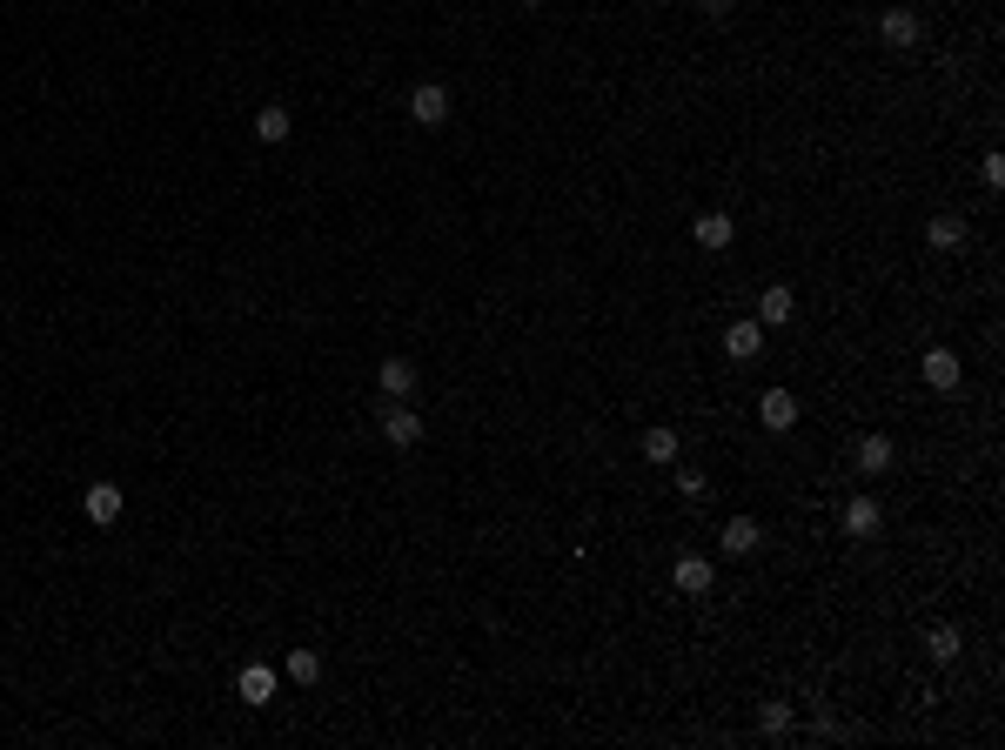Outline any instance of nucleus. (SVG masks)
I'll return each mask as SVG.
<instances>
[{
    "instance_id": "obj_1",
    "label": "nucleus",
    "mask_w": 1005,
    "mask_h": 750,
    "mask_svg": "<svg viewBox=\"0 0 1005 750\" xmlns=\"http://www.w3.org/2000/svg\"><path fill=\"white\" fill-rule=\"evenodd\" d=\"M423 429H429V422H423V409H416V402H389V409L376 416V436L389 442V449H416V442H423Z\"/></svg>"
},
{
    "instance_id": "obj_6",
    "label": "nucleus",
    "mask_w": 1005,
    "mask_h": 750,
    "mask_svg": "<svg viewBox=\"0 0 1005 750\" xmlns=\"http://www.w3.org/2000/svg\"><path fill=\"white\" fill-rule=\"evenodd\" d=\"M892 456H898L892 436H878V429H871V436H858V449H851L858 476H885V469H892Z\"/></svg>"
},
{
    "instance_id": "obj_18",
    "label": "nucleus",
    "mask_w": 1005,
    "mask_h": 750,
    "mask_svg": "<svg viewBox=\"0 0 1005 750\" xmlns=\"http://www.w3.org/2000/svg\"><path fill=\"white\" fill-rule=\"evenodd\" d=\"M282 677H289V684H315V677H322V657H315V650H289Z\"/></svg>"
},
{
    "instance_id": "obj_20",
    "label": "nucleus",
    "mask_w": 1005,
    "mask_h": 750,
    "mask_svg": "<svg viewBox=\"0 0 1005 750\" xmlns=\"http://www.w3.org/2000/svg\"><path fill=\"white\" fill-rule=\"evenodd\" d=\"M925 650H932L938 663H952V657H959V630H952V623H938L932 637H925Z\"/></svg>"
},
{
    "instance_id": "obj_15",
    "label": "nucleus",
    "mask_w": 1005,
    "mask_h": 750,
    "mask_svg": "<svg viewBox=\"0 0 1005 750\" xmlns=\"http://www.w3.org/2000/svg\"><path fill=\"white\" fill-rule=\"evenodd\" d=\"M878 523H885V516H878L871 496H851L845 503V536H878Z\"/></svg>"
},
{
    "instance_id": "obj_10",
    "label": "nucleus",
    "mask_w": 1005,
    "mask_h": 750,
    "mask_svg": "<svg viewBox=\"0 0 1005 750\" xmlns=\"http://www.w3.org/2000/svg\"><path fill=\"white\" fill-rule=\"evenodd\" d=\"M758 349H764V322H731V329H724V355L758 362Z\"/></svg>"
},
{
    "instance_id": "obj_2",
    "label": "nucleus",
    "mask_w": 1005,
    "mask_h": 750,
    "mask_svg": "<svg viewBox=\"0 0 1005 750\" xmlns=\"http://www.w3.org/2000/svg\"><path fill=\"white\" fill-rule=\"evenodd\" d=\"M416 382H423V375H416L409 355H382V362H376V389L389 402H416Z\"/></svg>"
},
{
    "instance_id": "obj_23",
    "label": "nucleus",
    "mask_w": 1005,
    "mask_h": 750,
    "mask_svg": "<svg viewBox=\"0 0 1005 750\" xmlns=\"http://www.w3.org/2000/svg\"><path fill=\"white\" fill-rule=\"evenodd\" d=\"M979 175H985V188H1005V155H985Z\"/></svg>"
},
{
    "instance_id": "obj_7",
    "label": "nucleus",
    "mask_w": 1005,
    "mask_h": 750,
    "mask_svg": "<svg viewBox=\"0 0 1005 750\" xmlns=\"http://www.w3.org/2000/svg\"><path fill=\"white\" fill-rule=\"evenodd\" d=\"M918 375H925V389H959L965 362L952 349H925V362H918Z\"/></svg>"
},
{
    "instance_id": "obj_4",
    "label": "nucleus",
    "mask_w": 1005,
    "mask_h": 750,
    "mask_svg": "<svg viewBox=\"0 0 1005 750\" xmlns=\"http://www.w3.org/2000/svg\"><path fill=\"white\" fill-rule=\"evenodd\" d=\"M409 121H416V128H443L449 121V88L443 81H423V88L409 94Z\"/></svg>"
},
{
    "instance_id": "obj_9",
    "label": "nucleus",
    "mask_w": 1005,
    "mask_h": 750,
    "mask_svg": "<svg viewBox=\"0 0 1005 750\" xmlns=\"http://www.w3.org/2000/svg\"><path fill=\"white\" fill-rule=\"evenodd\" d=\"M295 128V114L282 108V101H268V108H255V141H268V148H282Z\"/></svg>"
},
{
    "instance_id": "obj_8",
    "label": "nucleus",
    "mask_w": 1005,
    "mask_h": 750,
    "mask_svg": "<svg viewBox=\"0 0 1005 750\" xmlns=\"http://www.w3.org/2000/svg\"><path fill=\"white\" fill-rule=\"evenodd\" d=\"M758 422L771 429V436H784V429L798 422V396H791V389H764V402H758Z\"/></svg>"
},
{
    "instance_id": "obj_17",
    "label": "nucleus",
    "mask_w": 1005,
    "mask_h": 750,
    "mask_svg": "<svg viewBox=\"0 0 1005 750\" xmlns=\"http://www.w3.org/2000/svg\"><path fill=\"white\" fill-rule=\"evenodd\" d=\"M932 248H965V215H932Z\"/></svg>"
},
{
    "instance_id": "obj_22",
    "label": "nucleus",
    "mask_w": 1005,
    "mask_h": 750,
    "mask_svg": "<svg viewBox=\"0 0 1005 750\" xmlns=\"http://www.w3.org/2000/svg\"><path fill=\"white\" fill-rule=\"evenodd\" d=\"M677 496H691V503H704V496H711V483H704L697 469H684V476H677Z\"/></svg>"
},
{
    "instance_id": "obj_24",
    "label": "nucleus",
    "mask_w": 1005,
    "mask_h": 750,
    "mask_svg": "<svg viewBox=\"0 0 1005 750\" xmlns=\"http://www.w3.org/2000/svg\"><path fill=\"white\" fill-rule=\"evenodd\" d=\"M523 7H536V0H523Z\"/></svg>"
},
{
    "instance_id": "obj_19",
    "label": "nucleus",
    "mask_w": 1005,
    "mask_h": 750,
    "mask_svg": "<svg viewBox=\"0 0 1005 750\" xmlns=\"http://www.w3.org/2000/svg\"><path fill=\"white\" fill-rule=\"evenodd\" d=\"M677 456V429H644V463H670Z\"/></svg>"
},
{
    "instance_id": "obj_21",
    "label": "nucleus",
    "mask_w": 1005,
    "mask_h": 750,
    "mask_svg": "<svg viewBox=\"0 0 1005 750\" xmlns=\"http://www.w3.org/2000/svg\"><path fill=\"white\" fill-rule=\"evenodd\" d=\"M758 724L771 730V737H778V730H791V704H778V697H771V704H764V717H758Z\"/></svg>"
},
{
    "instance_id": "obj_11",
    "label": "nucleus",
    "mask_w": 1005,
    "mask_h": 750,
    "mask_svg": "<svg viewBox=\"0 0 1005 750\" xmlns=\"http://www.w3.org/2000/svg\"><path fill=\"white\" fill-rule=\"evenodd\" d=\"M878 34H885V47H918V34H925V27H918L912 7H892V14L878 21Z\"/></svg>"
},
{
    "instance_id": "obj_16",
    "label": "nucleus",
    "mask_w": 1005,
    "mask_h": 750,
    "mask_svg": "<svg viewBox=\"0 0 1005 750\" xmlns=\"http://www.w3.org/2000/svg\"><path fill=\"white\" fill-rule=\"evenodd\" d=\"M691 235H697V248H731V215H697L691 221Z\"/></svg>"
},
{
    "instance_id": "obj_3",
    "label": "nucleus",
    "mask_w": 1005,
    "mask_h": 750,
    "mask_svg": "<svg viewBox=\"0 0 1005 750\" xmlns=\"http://www.w3.org/2000/svg\"><path fill=\"white\" fill-rule=\"evenodd\" d=\"M275 690H282V670H268V663H242V677H235V697L242 704H275Z\"/></svg>"
},
{
    "instance_id": "obj_5",
    "label": "nucleus",
    "mask_w": 1005,
    "mask_h": 750,
    "mask_svg": "<svg viewBox=\"0 0 1005 750\" xmlns=\"http://www.w3.org/2000/svg\"><path fill=\"white\" fill-rule=\"evenodd\" d=\"M88 523H101V530H114L121 523V509H128V496H121V483H88Z\"/></svg>"
},
{
    "instance_id": "obj_13",
    "label": "nucleus",
    "mask_w": 1005,
    "mask_h": 750,
    "mask_svg": "<svg viewBox=\"0 0 1005 750\" xmlns=\"http://www.w3.org/2000/svg\"><path fill=\"white\" fill-rule=\"evenodd\" d=\"M717 543H724V556H751V550H758V543H764V530H758V523H751V516H731V523H724V536H717Z\"/></svg>"
},
{
    "instance_id": "obj_14",
    "label": "nucleus",
    "mask_w": 1005,
    "mask_h": 750,
    "mask_svg": "<svg viewBox=\"0 0 1005 750\" xmlns=\"http://www.w3.org/2000/svg\"><path fill=\"white\" fill-rule=\"evenodd\" d=\"M670 576H677V590H684V596H704V590H711V556H677V570H670Z\"/></svg>"
},
{
    "instance_id": "obj_12",
    "label": "nucleus",
    "mask_w": 1005,
    "mask_h": 750,
    "mask_svg": "<svg viewBox=\"0 0 1005 750\" xmlns=\"http://www.w3.org/2000/svg\"><path fill=\"white\" fill-rule=\"evenodd\" d=\"M791 315H798V295H791L784 282L758 295V322H764V329H778V322H791Z\"/></svg>"
}]
</instances>
